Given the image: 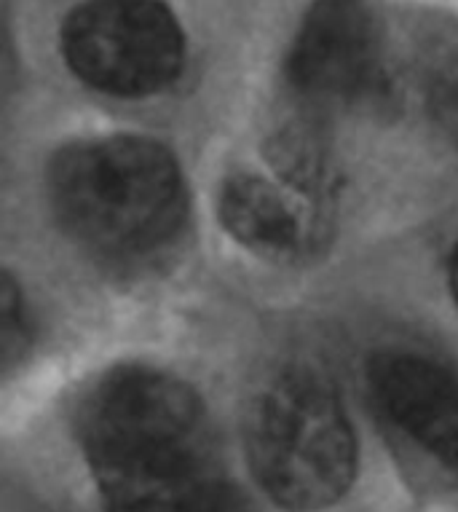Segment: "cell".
Returning <instances> with one entry per match:
<instances>
[{
  "instance_id": "9c48e42d",
  "label": "cell",
  "mask_w": 458,
  "mask_h": 512,
  "mask_svg": "<svg viewBox=\"0 0 458 512\" xmlns=\"http://www.w3.org/2000/svg\"><path fill=\"white\" fill-rule=\"evenodd\" d=\"M450 287H453V298L458 303V247L456 255H453V266H450Z\"/></svg>"
},
{
  "instance_id": "7a4b0ae2",
  "label": "cell",
  "mask_w": 458,
  "mask_h": 512,
  "mask_svg": "<svg viewBox=\"0 0 458 512\" xmlns=\"http://www.w3.org/2000/svg\"><path fill=\"white\" fill-rule=\"evenodd\" d=\"M51 207L67 234L108 258L150 255L177 234L185 185L156 140L94 137L67 145L49 172Z\"/></svg>"
},
{
  "instance_id": "8992f818",
  "label": "cell",
  "mask_w": 458,
  "mask_h": 512,
  "mask_svg": "<svg viewBox=\"0 0 458 512\" xmlns=\"http://www.w3.org/2000/svg\"><path fill=\"white\" fill-rule=\"evenodd\" d=\"M370 395L389 424L458 475V378L410 352H386L367 368Z\"/></svg>"
},
{
  "instance_id": "5b68a950",
  "label": "cell",
  "mask_w": 458,
  "mask_h": 512,
  "mask_svg": "<svg viewBox=\"0 0 458 512\" xmlns=\"http://www.w3.org/2000/svg\"><path fill=\"white\" fill-rule=\"evenodd\" d=\"M298 100L333 108L375 100L386 89L381 35L365 0H314L287 54Z\"/></svg>"
},
{
  "instance_id": "6da1fadb",
  "label": "cell",
  "mask_w": 458,
  "mask_h": 512,
  "mask_svg": "<svg viewBox=\"0 0 458 512\" xmlns=\"http://www.w3.org/2000/svg\"><path fill=\"white\" fill-rule=\"evenodd\" d=\"M78 435L105 512H223L204 405L180 378L113 370L86 395Z\"/></svg>"
},
{
  "instance_id": "52a82bcc",
  "label": "cell",
  "mask_w": 458,
  "mask_h": 512,
  "mask_svg": "<svg viewBox=\"0 0 458 512\" xmlns=\"http://www.w3.org/2000/svg\"><path fill=\"white\" fill-rule=\"evenodd\" d=\"M217 207L228 234L258 255L290 258L309 242L298 207L263 177L234 175L223 185Z\"/></svg>"
},
{
  "instance_id": "3957f363",
  "label": "cell",
  "mask_w": 458,
  "mask_h": 512,
  "mask_svg": "<svg viewBox=\"0 0 458 512\" xmlns=\"http://www.w3.org/2000/svg\"><path fill=\"white\" fill-rule=\"evenodd\" d=\"M247 456L260 488L284 510L338 502L357 472V440L333 381L309 365L276 370L247 413Z\"/></svg>"
},
{
  "instance_id": "277c9868",
  "label": "cell",
  "mask_w": 458,
  "mask_h": 512,
  "mask_svg": "<svg viewBox=\"0 0 458 512\" xmlns=\"http://www.w3.org/2000/svg\"><path fill=\"white\" fill-rule=\"evenodd\" d=\"M67 68L102 94L148 97L175 84L185 35L161 0H84L62 22Z\"/></svg>"
},
{
  "instance_id": "ba28073f",
  "label": "cell",
  "mask_w": 458,
  "mask_h": 512,
  "mask_svg": "<svg viewBox=\"0 0 458 512\" xmlns=\"http://www.w3.org/2000/svg\"><path fill=\"white\" fill-rule=\"evenodd\" d=\"M0 303H3V360L6 365H14L17 357H22L27 346V319L25 306H22V293L17 285L11 282V277H3V287H0Z\"/></svg>"
}]
</instances>
